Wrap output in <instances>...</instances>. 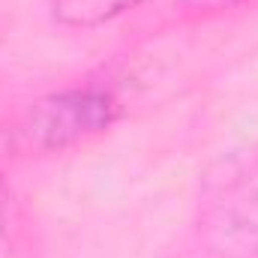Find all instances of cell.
<instances>
[{"label": "cell", "mask_w": 258, "mask_h": 258, "mask_svg": "<svg viewBox=\"0 0 258 258\" xmlns=\"http://www.w3.org/2000/svg\"><path fill=\"white\" fill-rule=\"evenodd\" d=\"M177 3L186 9H195V12H219V9H231L243 0H177Z\"/></svg>", "instance_id": "5"}, {"label": "cell", "mask_w": 258, "mask_h": 258, "mask_svg": "<svg viewBox=\"0 0 258 258\" xmlns=\"http://www.w3.org/2000/svg\"><path fill=\"white\" fill-rule=\"evenodd\" d=\"M117 99L99 87H75L42 96L0 120V159L60 153L114 126Z\"/></svg>", "instance_id": "1"}, {"label": "cell", "mask_w": 258, "mask_h": 258, "mask_svg": "<svg viewBox=\"0 0 258 258\" xmlns=\"http://www.w3.org/2000/svg\"><path fill=\"white\" fill-rule=\"evenodd\" d=\"M48 12L63 27H99L105 21L120 18L123 12L141 6L144 0H45Z\"/></svg>", "instance_id": "3"}, {"label": "cell", "mask_w": 258, "mask_h": 258, "mask_svg": "<svg viewBox=\"0 0 258 258\" xmlns=\"http://www.w3.org/2000/svg\"><path fill=\"white\" fill-rule=\"evenodd\" d=\"M204 234L228 258L258 255V165L228 180L204 210Z\"/></svg>", "instance_id": "2"}, {"label": "cell", "mask_w": 258, "mask_h": 258, "mask_svg": "<svg viewBox=\"0 0 258 258\" xmlns=\"http://www.w3.org/2000/svg\"><path fill=\"white\" fill-rule=\"evenodd\" d=\"M12 210H15V201H12V189H9V183L3 180V174H0V246L6 243V237H9V225H12Z\"/></svg>", "instance_id": "4"}]
</instances>
